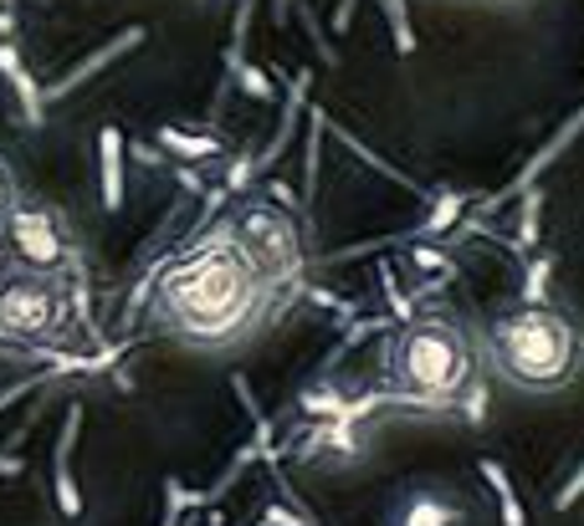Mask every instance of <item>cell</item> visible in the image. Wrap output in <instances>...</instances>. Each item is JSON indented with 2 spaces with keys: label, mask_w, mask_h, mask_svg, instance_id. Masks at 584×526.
<instances>
[{
  "label": "cell",
  "mask_w": 584,
  "mask_h": 526,
  "mask_svg": "<svg viewBox=\"0 0 584 526\" xmlns=\"http://www.w3.org/2000/svg\"><path fill=\"white\" fill-rule=\"evenodd\" d=\"M15 205H21V194H15V175H11V164L0 159V225L11 220Z\"/></svg>",
  "instance_id": "cell-12"
},
{
  "label": "cell",
  "mask_w": 584,
  "mask_h": 526,
  "mask_svg": "<svg viewBox=\"0 0 584 526\" xmlns=\"http://www.w3.org/2000/svg\"><path fill=\"white\" fill-rule=\"evenodd\" d=\"M580 496H584V460L570 470V481L554 491V512H574V506H580Z\"/></svg>",
  "instance_id": "cell-10"
},
{
  "label": "cell",
  "mask_w": 584,
  "mask_h": 526,
  "mask_svg": "<svg viewBox=\"0 0 584 526\" xmlns=\"http://www.w3.org/2000/svg\"><path fill=\"white\" fill-rule=\"evenodd\" d=\"M0 240H5V256L15 266H26V271H46V277H62V281L77 271L73 231L46 205H15L11 220L0 225Z\"/></svg>",
  "instance_id": "cell-5"
},
{
  "label": "cell",
  "mask_w": 584,
  "mask_h": 526,
  "mask_svg": "<svg viewBox=\"0 0 584 526\" xmlns=\"http://www.w3.org/2000/svg\"><path fill=\"white\" fill-rule=\"evenodd\" d=\"M267 292V277L252 266L236 235H206L175 266H165L154 287V322L185 343L225 348L262 322Z\"/></svg>",
  "instance_id": "cell-1"
},
{
  "label": "cell",
  "mask_w": 584,
  "mask_h": 526,
  "mask_svg": "<svg viewBox=\"0 0 584 526\" xmlns=\"http://www.w3.org/2000/svg\"><path fill=\"white\" fill-rule=\"evenodd\" d=\"M472 373H477L472 337L462 333V322H451V317L405 322L385 352L389 394L400 399V404H420V410L462 404L466 389H472Z\"/></svg>",
  "instance_id": "cell-2"
},
{
  "label": "cell",
  "mask_w": 584,
  "mask_h": 526,
  "mask_svg": "<svg viewBox=\"0 0 584 526\" xmlns=\"http://www.w3.org/2000/svg\"><path fill=\"white\" fill-rule=\"evenodd\" d=\"M456 215H462V200H441V205L431 210V220H426V231H447Z\"/></svg>",
  "instance_id": "cell-13"
},
{
  "label": "cell",
  "mask_w": 584,
  "mask_h": 526,
  "mask_svg": "<svg viewBox=\"0 0 584 526\" xmlns=\"http://www.w3.org/2000/svg\"><path fill=\"white\" fill-rule=\"evenodd\" d=\"M477 470H482V481L497 491V506H503V526H528L524 506H518V491H513V481H508V466H503V460H493V455H482Z\"/></svg>",
  "instance_id": "cell-8"
},
{
  "label": "cell",
  "mask_w": 584,
  "mask_h": 526,
  "mask_svg": "<svg viewBox=\"0 0 584 526\" xmlns=\"http://www.w3.org/2000/svg\"><path fill=\"white\" fill-rule=\"evenodd\" d=\"M395 526H456V501L441 491H410L395 512Z\"/></svg>",
  "instance_id": "cell-7"
},
{
  "label": "cell",
  "mask_w": 584,
  "mask_h": 526,
  "mask_svg": "<svg viewBox=\"0 0 584 526\" xmlns=\"http://www.w3.org/2000/svg\"><path fill=\"white\" fill-rule=\"evenodd\" d=\"M67 322H73L67 281L46 277V271H26V266H5V277H0V343L5 348H52V343H62Z\"/></svg>",
  "instance_id": "cell-4"
},
{
  "label": "cell",
  "mask_w": 584,
  "mask_h": 526,
  "mask_svg": "<svg viewBox=\"0 0 584 526\" xmlns=\"http://www.w3.org/2000/svg\"><path fill=\"white\" fill-rule=\"evenodd\" d=\"M543 287H549V261H533V266H528L524 307H543Z\"/></svg>",
  "instance_id": "cell-11"
},
{
  "label": "cell",
  "mask_w": 584,
  "mask_h": 526,
  "mask_svg": "<svg viewBox=\"0 0 584 526\" xmlns=\"http://www.w3.org/2000/svg\"><path fill=\"white\" fill-rule=\"evenodd\" d=\"M410 261H416L420 271H426V277H441V281H447L451 271H456L447 250H436V246H416V250H410Z\"/></svg>",
  "instance_id": "cell-9"
},
{
  "label": "cell",
  "mask_w": 584,
  "mask_h": 526,
  "mask_svg": "<svg viewBox=\"0 0 584 526\" xmlns=\"http://www.w3.org/2000/svg\"><path fill=\"white\" fill-rule=\"evenodd\" d=\"M487 358L497 373L528 394H554L580 373L584 337L564 312L549 307H513L487 327Z\"/></svg>",
  "instance_id": "cell-3"
},
{
  "label": "cell",
  "mask_w": 584,
  "mask_h": 526,
  "mask_svg": "<svg viewBox=\"0 0 584 526\" xmlns=\"http://www.w3.org/2000/svg\"><path fill=\"white\" fill-rule=\"evenodd\" d=\"M231 235H236L241 250L252 256L256 271L267 277V287H283V281L298 277L302 235H298V225H293V215H283V210H272V205H252V210H241Z\"/></svg>",
  "instance_id": "cell-6"
},
{
  "label": "cell",
  "mask_w": 584,
  "mask_h": 526,
  "mask_svg": "<svg viewBox=\"0 0 584 526\" xmlns=\"http://www.w3.org/2000/svg\"><path fill=\"white\" fill-rule=\"evenodd\" d=\"M0 277H5V240H0Z\"/></svg>",
  "instance_id": "cell-14"
}]
</instances>
